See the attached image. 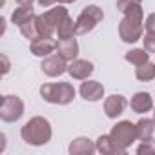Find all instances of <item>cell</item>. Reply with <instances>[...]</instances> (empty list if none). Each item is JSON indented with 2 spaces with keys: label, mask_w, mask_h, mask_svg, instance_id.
Returning <instances> with one entry per match:
<instances>
[{
  "label": "cell",
  "mask_w": 155,
  "mask_h": 155,
  "mask_svg": "<svg viewBox=\"0 0 155 155\" xmlns=\"http://www.w3.org/2000/svg\"><path fill=\"white\" fill-rule=\"evenodd\" d=\"M144 33V11L142 4H135L124 11V18L119 24V37L122 42L133 44L139 38H142Z\"/></svg>",
  "instance_id": "6da1fadb"
},
{
  "label": "cell",
  "mask_w": 155,
  "mask_h": 155,
  "mask_svg": "<svg viewBox=\"0 0 155 155\" xmlns=\"http://www.w3.org/2000/svg\"><path fill=\"white\" fill-rule=\"evenodd\" d=\"M51 135H53L51 124L44 117H33V119H29L22 126V130H20L22 140L26 144H29V146H44V144H48L51 140Z\"/></svg>",
  "instance_id": "7a4b0ae2"
},
{
  "label": "cell",
  "mask_w": 155,
  "mask_h": 155,
  "mask_svg": "<svg viewBox=\"0 0 155 155\" xmlns=\"http://www.w3.org/2000/svg\"><path fill=\"white\" fill-rule=\"evenodd\" d=\"M40 97L49 104L66 106L75 99V88L69 82H53L40 86Z\"/></svg>",
  "instance_id": "3957f363"
},
{
  "label": "cell",
  "mask_w": 155,
  "mask_h": 155,
  "mask_svg": "<svg viewBox=\"0 0 155 155\" xmlns=\"http://www.w3.org/2000/svg\"><path fill=\"white\" fill-rule=\"evenodd\" d=\"M102 18H104V13L99 6H93V4L86 6L75 20V35H86L93 31L97 24L102 22Z\"/></svg>",
  "instance_id": "277c9868"
},
{
  "label": "cell",
  "mask_w": 155,
  "mask_h": 155,
  "mask_svg": "<svg viewBox=\"0 0 155 155\" xmlns=\"http://www.w3.org/2000/svg\"><path fill=\"white\" fill-rule=\"evenodd\" d=\"M24 115V102L17 95H4L0 104V119L4 122H17Z\"/></svg>",
  "instance_id": "5b68a950"
},
{
  "label": "cell",
  "mask_w": 155,
  "mask_h": 155,
  "mask_svg": "<svg viewBox=\"0 0 155 155\" xmlns=\"http://www.w3.org/2000/svg\"><path fill=\"white\" fill-rule=\"evenodd\" d=\"M110 135H111L120 146H124V148H130V146L139 139V137H137V126H135L133 122H130V120H120V122H117V124L111 128Z\"/></svg>",
  "instance_id": "8992f818"
},
{
  "label": "cell",
  "mask_w": 155,
  "mask_h": 155,
  "mask_svg": "<svg viewBox=\"0 0 155 155\" xmlns=\"http://www.w3.org/2000/svg\"><path fill=\"white\" fill-rule=\"evenodd\" d=\"M40 68H42L44 75H48V77H60L62 73L68 71L69 66H68V60L60 53H51L49 57H46L42 60Z\"/></svg>",
  "instance_id": "52a82bcc"
},
{
  "label": "cell",
  "mask_w": 155,
  "mask_h": 155,
  "mask_svg": "<svg viewBox=\"0 0 155 155\" xmlns=\"http://www.w3.org/2000/svg\"><path fill=\"white\" fill-rule=\"evenodd\" d=\"M97 151H101L102 155H124L128 148L120 146L111 135H101L97 139Z\"/></svg>",
  "instance_id": "ba28073f"
},
{
  "label": "cell",
  "mask_w": 155,
  "mask_h": 155,
  "mask_svg": "<svg viewBox=\"0 0 155 155\" xmlns=\"http://www.w3.org/2000/svg\"><path fill=\"white\" fill-rule=\"evenodd\" d=\"M79 93H81V97H82L84 101L97 102V101H101V99L104 97V86H102L101 82H97V81H88V79H86V82L81 84Z\"/></svg>",
  "instance_id": "9c48e42d"
},
{
  "label": "cell",
  "mask_w": 155,
  "mask_h": 155,
  "mask_svg": "<svg viewBox=\"0 0 155 155\" xmlns=\"http://www.w3.org/2000/svg\"><path fill=\"white\" fill-rule=\"evenodd\" d=\"M93 64L90 62V60H82V58H75V60H71V64H69V68H68V73L73 77V79H77V81H86L88 77L93 73Z\"/></svg>",
  "instance_id": "30bf717a"
},
{
  "label": "cell",
  "mask_w": 155,
  "mask_h": 155,
  "mask_svg": "<svg viewBox=\"0 0 155 155\" xmlns=\"http://www.w3.org/2000/svg\"><path fill=\"white\" fill-rule=\"evenodd\" d=\"M126 106H128V101L122 95H111L104 101V111L110 119H117L119 115H122Z\"/></svg>",
  "instance_id": "8fae6325"
},
{
  "label": "cell",
  "mask_w": 155,
  "mask_h": 155,
  "mask_svg": "<svg viewBox=\"0 0 155 155\" xmlns=\"http://www.w3.org/2000/svg\"><path fill=\"white\" fill-rule=\"evenodd\" d=\"M57 53H60L68 62L75 60L79 57V42L77 38H64V40H57Z\"/></svg>",
  "instance_id": "7c38bea8"
},
{
  "label": "cell",
  "mask_w": 155,
  "mask_h": 155,
  "mask_svg": "<svg viewBox=\"0 0 155 155\" xmlns=\"http://www.w3.org/2000/svg\"><path fill=\"white\" fill-rule=\"evenodd\" d=\"M55 49H57V40H53V38H37V40L31 42V53H33L35 57L46 58V57H49Z\"/></svg>",
  "instance_id": "4fadbf2b"
},
{
  "label": "cell",
  "mask_w": 155,
  "mask_h": 155,
  "mask_svg": "<svg viewBox=\"0 0 155 155\" xmlns=\"http://www.w3.org/2000/svg\"><path fill=\"white\" fill-rule=\"evenodd\" d=\"M131 110L135 113H146L153 108V99L148 91H139L131 97V102H130Z\"/></svg>",
  "instance_id": "5bb4252c"
},
{
  "label": "cell",
  "mask_w": 155,
  "mask_h": 155,
  "mask_svg": "<svg viewBox=\"0 0 155 155\" xmlns=\"http://www.w3.org/2000/svg\"><path fill=\"white\" fill-rule=\"evenodd\" d=\"M69 153L71 155H91L97 151V144H93L90 139L86 137H79V139H75L71 144H69Z\"/></svg>",
  "instance_id": "9a60e30c"
},
{
  "label": "cell",
  "mask_w": 155,
  "mask_h": 155,
  "mask_svg": "<svg viewBox=\"0 0 155 155\" xmlns=\"http://www.w3.org/2000/svg\"><path fill=\"white\" fill-rule=\"evenodd\" d=\"M35 24H37L38 37H40V38H51V37H53V33H57V26L48 18V15H46V13L37 15V17H35Z\"/></svg>",
  "instance_id": "2e32d148"
},
{
  "label": "cell",
  "mask_w": 155,
  "mask_h": 155,
  "mask_svg": "<svg viewBox=\"0 0 155 155\" xmlns=\"http://www.w3.org/2000/svg\"><path fill=\"white\" fill-rule=\"evenodd\" d=\"M35 18V13H33V6H18L13 13H11V22L17 24V26H22L26 24L28 20Z\"/></svg>",
  "instance_id": "e0dca14e"
},
{
  "label": "cell",
  "mask_w": 155,
  "mask_h": 155,
  "mask_svg": "<svg viewBox=\"0 0 155 155\" xmlns=\"http://www.w3.org/2000/svg\"><path fill=\"white\" fill-rule=\"evenodd\" d=\"M57 37H58V40L75 37V20H73L69 15L64 17V18L58 22V26H57Z\"/></svg>",
  "instance_id": "ac0fdd59"
},
{
  "label": "cell",
  "mask_w": 155,
  "mask_h": 155,
  "mask_svg": "<svg viewBox=\"0 0 155 155\" xmlns=\"http://www.w3.org/2000/svg\"><path fill=\"white\" fill-rule=\"evenodd\" d=\"M135 126H137V137L140 140L150 139L153 135V131H155V120L153 119H140Z\"/></svg>",
  "instance_id": "d6986e66"
},
{
  "label": "cell",
  "mask_w": 155,
  "mask_h": 155,
  "mask_svg": "<svg viewBox=\"0 0 155 155\" xmlns=\"http://www.w3.org/2000/svg\"><path fill=\"white\" fill-rule=\"evenodd\" d=\"M135 77H137V79H139L140 82L153 81V79H155V64L148 60L146 64L137 66V69H135Z\"/></svg>",
  "instance_id": "ffe728a7"
},
{
  "label": "cell",
  "mask_w": 155,
  "mask_h": 155,
  "mask_svg": "<svg viewBox=\"0 0 155 155\" xmlns=\"http://www.w3.org/2000/svg\"><path fill=\"white\" fill-rule=\"evenodd\" d=\"M124 58L130 62V64H133V66H140V64H146L148 60H150V53L146 51V49H131V51H128L126 55H124Z\"/></svg>",
  "instance_id": "44dd1931"
},
{
  "label": "cell",
  "mask_w": 155,
  "mask_h": 155,
  "mask_svg": "<svg viewBox=\"0 0 155 155\" xmlns=\"http://www.w3.org/2000/svg\"><path fill=\"white\" fill-rule=\"evenodd\" d=\"M35 17H37V15H35ZM18 28H20V33L24 35V38H28L29 42H33V40L40 38V37H38V29H37V24H35V18L28 20L26 24H22V26H18Z\"/></svg>",
  "instance_id": "7402d4cb"
},
{
  "label": "cell",
  "mask_w": 155,
  "mask_h": 155,
  "mask_svg": "<svg viewBox=\"0 0 155 155\" xmlns=\"http://www.w3.org/2000/svg\"><path fill=\"white\" fill-rule=\"evenodd\" d=\"M137 153L139 155H155V139H144L139 148H137Z\"/></svg>",
  "instance_id": "603a6c76"
},
{
  "label": "cell",
  "mask_w": 155,
  "mask_h": 155,
  "mask_svg": "<svg viewBox=\"0 0 155 155\" xmlns=\"http://www.w3.org/2000/svg\"><path fill=\"white\" fill-rule=\"evenodd\" d=\"M142 42H144V49L148 53H155V33L146 31V35H142Z\"/></svg>",
  "instance_id": "cb8c5ba5"
},
{
  "label": "cell",
  "mask_w": 155,
  "mask_h": 155,
  "mask_svg": "<svg viewBox=\"0 0 155 155\" xmlns=\"http://www.w3.org/2000/svg\"><path fill=\"white\" fill-rule=\"evenodd\" d=\"M135 4H142V0H117V9L120 13H124L128 8H131Z\"/></svg>",
  "instance_id": "d4e9b609"
},
{
  "label": "cell",
  "mask_w": 155,
  "mask_h": 155,
  "mask_svg": "<svg viewBox=\"0 0 155 155\" xmlns=\"http://www.w3.org/2000/svg\"><path fill=\"white\" fill-rule=\"evenodd\" d=\"M144 28H146V31L155 33V13H151V15L146 17V20H144Z\"/></svg>",
  "instance_id": "484cf974"
},
{
  "label": "cell",
  "mask_w": 155,
  "mask_h": 155,
  "mask_svg": "<svg viewBox=\"0 0 155 155\" xmlns=\"http://www.w3.org/2000/svg\"><path fill=\"white\" fill-rule=\"evenodd\" d=\"M0 60H2V66H4V68H2V73L8 75V73H9V58L2 53V55H0Z\"/></svg>",
  "instance_id": "4316f807"
},
{
  "label": "cell",
  "mask_w": 155,
  "mask_h": 155,
  "mask_svg": "<svg viewBox=\"0 0 155 155\" xmlns=\"http://www.w3.org/2000/svg\"><path fill=\"white\" fill-rule=\"evenodd\" d=\"M55 2H58V0H38V6H40V8H49V6H53Z\"/></svg>",
  "instance_id": "83f0119b"
},
{
  "label": "cell",
  "mask_w": 155,
  "mask_h": 155,
  "mask_svg": "<svg viewBox=\"0 0 155 155\" xmlns=\"http://www.w3.org/2000/svg\"><path fill=\"white\" fill-rule=\"evenodd\" d=\"M33 2H35V0H17L18 6H31Z\"/></svg>",
  "instance_id": "f1b7e54d"
},
{
  "label": "cell",
  "mask_w": 155,
  "mask_h": 155,
  "mask_svg": "<svg viewBox=\"0 0 155 155\" xmlns=\"http://www.w3.org/2000/svg\"><path fill=\"white\" fill-rule=\"evenodd\" d=\"M60 4H73V2H77V0H58Z\"/></svg>",
  "instance_id": "f546056e"
},
{
  "label": "cell",
  "mask_w": 155,
  "mask_h": 155,
  "mask_svg": "<svg viewBox=\"0 0 155 155\" xmlns=\"http://www.w3.org/2000/svg\"><path fill=\"white\" fill-rule=\"evenodd\" d=\"M153 120H155V113H153Z\"/></svg>",
  "instance_id": "4dcf8cb0"
}]
</instances>
